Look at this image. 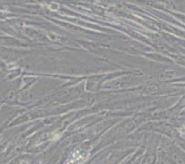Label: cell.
Segmentation results:
<instances>
[{
    "instance_id": "1",
    "label": "cell",
    "mask_w": 185,
    "mask_h": 164,
    "mask_svg": "<svg viewBox=\"0 0 185 164\" xmlns=\"http://www.w3.org/2000/svg\"><path fill=\"white\" fill-rule=\"evenodd\" d=\"M86 159H87V154H85L83 151L77 150V151H74L70 155V157L67 160L66 164H80Z\"/></svg>"
}]
</instances>
